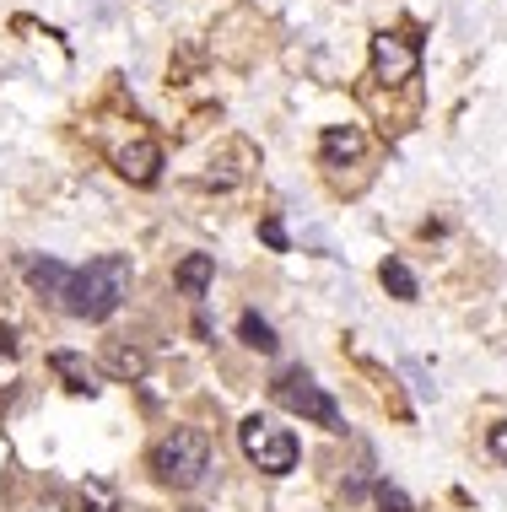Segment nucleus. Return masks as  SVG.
Segmentation results:
<instances>
[{
  "label": "nucleus",
  "instance_id": "nucleus-7",
  "mask_svg": "<svg viewBox=\"0 0 507 512\" xmlns=\"http://www.w3.org/2000/svg\"><path fill=\"white\" fill-rule=\"evenodd\" d=\"M98 367L114 383H141L146 372H152V356H146L141 345H130V340H108L103 351H98Z\"/></svg>",
  "mask_w": 507,
  "mask_h": 512
},
{
  "label": "nucleus",
  "instance_id": "nucleus-12",
  "mask_svg": "<svg viewBox=\"0 0 507 512\" xmlns=\"http://www.w3.org/2000/svg\"><path fill=\"white\" fill-rule=\"evenodd\" d=\"M378 275H383V286H389V292L400 297V302H416V275H410L405 259H383Z\"/></svg>",
  "mask_w": 507,
  "mask_h": 512
},
{
  "label": "nucleus",
  "instance_id": "nucleus-4",
  "mask_svg": "<svg viewBox=\"0 0 507 512\" xmlns=\"http://www.w3.org/2000/svg\"><path fill=\"white\" fill-rule=\"evenodd\" d=\"M276 405L292 410V415H303V421H313V426H324V432H346L340 405L308 378L303 367H297V372H281V378H276Z\"/></svg>",
  "mask_w": 507,
  "mask_h": 512
},
{
  "label": "nucleus",
  "instance_id": "nucleus-14",
  "mask_svg": "<svg viewBox=\"0 0 507 512\" xmlns=\"http://www.w3.org/2000/svg\"><path fill=\"white\" fill-rule=\"evenodd\" d=\"M259 238H265L270 248H276V254H286V227H281L276 216H265V221H259Z\"/></svg>",
  "mask_w": 507,
  "mask_h": 512
},
{
  "label": "nucleus",
  "instance_id": "nucleus-11",
  "mask_svg": "<svg viewBox=\"0 0 507 512\" xmlns=\"http://www.w3.org/2000/svg\"><path fill=\"white\" fill-rule=\"evenodd\" d=\"M49 367L60 372V378L71 383L76 394H98V383H92V362H87V356H76V351H54V356H49Z\"/></svg>",
  "mask_w": 507,
  "mask_h": 512
},
{
  "label": "nucleus",
  "instance_id": "nucleus-13",
  "mask_svg": "<svg viewBox=\"0 0 507 512\" xmlns=\"http://www.w3.org/2000/svg\"><path fill=\"white\" fill-rule=\"evenodd\" d=\"M238 335H243V345H254V351H265V356L281 345V340H276V329H270L259 313H243V318H238Z\"/></svg>",
  "mask_w": 507,
  "mask_h": 512
},
{
  "label": "nucleus",
  "instance_id": "nucleus-9",
  "mask_svg": "<svg viewBox=\"0 0 507 512\" xmlns=\"http://www.w3.org/2000/svg\"><path fill=\"white\" fill-rule=\"evenodd\" d=\"M27 286H33V292L38 297H44V302H60V308H65V292H71V265H60V259H27Z\"/></svg>",
  "mask_w": 507,
  "mask_h": 512
},
{
  "label": "nucleus",
  "instance_id": "nucleus-6",
  "mask_svg": "<svg viewBox=\"0 0 507 512\" xmlns=\"http://www.w3.org/2000/svg\"><path fill=\"white\" fill-rule=\"evenodd\" d=\"M114 168H119V178H130V184H157L162 146L152 141V135H135V141H125L114 151Z\"/></svg>",
  "mask_w": 507,
  "mask_h": 512
},
{
  "label": "nucleus",
  "instance_id": "nucleus-2",
  "mask_svg": "<svg viewBox=\"0 0 507 512\" xmlns=\"http://www.w3.org/2000/svg\"><path fill=\"white\" fill-rule=\"evenodd\" d=\"M211 469V437L200 426H173L168 437L152 448V475L168 491H195Z\"/></svg>",
  "mask_w": 507,
  "mask_h": 512
},
{
  "label": "nucleus",
  "instance_id": "nucleus-1",
  "mask_svg": "<svg viewBox=\"0 0 507 512\" xmlns=\"http://www.w3.org/2000/svg\"><path fill=\"white\" fill-rule=\"evenodd\" d=\"M130 259L125 254H98L87 259V270L71 275V292H65V313L71 318H87V324H98V318L119 313V302L130 297Z\"/></svg>",
  "mask_w": 507,
  "mask_h": 512
},
{
  "label": "nucleus",
  "instance_id": "nucleus-16",
  "mask_svg": "<svg viewBox=\"0 0 507 512\" xmlns=\"http://www.w3.org/2000/svg\"><path fill=\"white\" fill-rule=\"evenodd\" d=\"M491 459H502V464H507V421H502V426H491Z\"/></svg>",
  "mask_w": 507,
  "mask_h": 512
},
{
  "label": "nucleus",
  "instance_id": "nucleus-5",
  "mask_svg": "<svg viewBox=\"0 0 507 512\" xmlns=\"http://www.w3.org/2000/svg\"><path fill=\"white\" fill-rule=\"evenodd\" d=\"M373 71L389 87H410L421 71V44L416 38H400V33H378L373 38Z\"/></svg>",
  "mask_w": 507,
  "mask_h": 512
},
{
  "label": "nucleus",
  "instance_id": "nucleus-3",
  "mask_svg": "<svg viewBox=\"0 0 507 512\" xmlns=\"http://www.w3.org/2000/svg\"><path fill=\"white\" fill-rule=\"evenodd\" d=\"M238 442H243V453H249V464H259L265 475H292L297 469V437L286 432V426H270L265 415H249V421L238 426Z\"/></svg>",
  "mask_w": 507,
  "mask_h": 512
},
{
  "label": "nucleus",
  "instance_id": "nucleus-8",
  "mask_svg": "<svg viewBox=\"0 0 507 512\" xmlns=\"http://www.w3.org/2000/svg\"><path fill=\"white\" fill-rule=\"evenodd\" d=\"M362 151H367V135L356 130V124H330V130L319 135L324 168H346V162H362Z\"/></svg>",
  "mask_w": 507,
  "mask_h": 512
},
{
  "label": "nucleus",
  "instance_id": "nucleus-10",
  "mask_svg": "<svg viewBox=\"0 0 507 512\" xmlns=\"http://www.w3.org/2000/svg\"><path fill=\"white\" fill-rule=\"evenodd\" d=\"M173 281H178V292H184V297H205V292H211V281H216V259L211 254H184V259H178V270H173Z\"/></svg>",
  "mask_w": 507,
  "mask_h": 512
},
{
  "label": "nucleus",
  "instance_id": "nucleus-15",
  "mask_svg": "<svg viewBox=\"0 0 507 512\" xmlns=\"http://www.w3.org/2000/svg\"><path fill=\"white\" fill-rule=\"evenodd\" d=\"M378 507L383 512H410V496L394 491V486H378Z\"/></svg>",
  "mask_w": 507,
  "mask_h": 512
}]
</instances>
